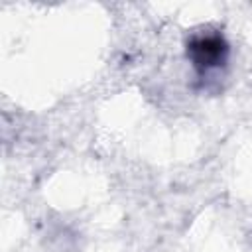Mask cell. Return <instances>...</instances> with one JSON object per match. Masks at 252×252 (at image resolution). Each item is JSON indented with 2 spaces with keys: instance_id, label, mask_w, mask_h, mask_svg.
Returning a JSON list of instances; mask_svg holds the SVG:
<instances>
[{
  "instance_id": "cell-1",
  "label": "cell",
  "mask_w": 252,
  "mask_h": 252,
  "mask_svg": "<svg viewBox=\"0 0 252 252\" xmlns=\"http://www.w3.org/2000/svg\"><path fill=\"white\" fill-rule=\"evenodd\" d=\"M191 51L199 65L209 67V65H217L219 59H222L224 45L219 37H201L191 45Z\"/></svg>"
}]
</instances>
